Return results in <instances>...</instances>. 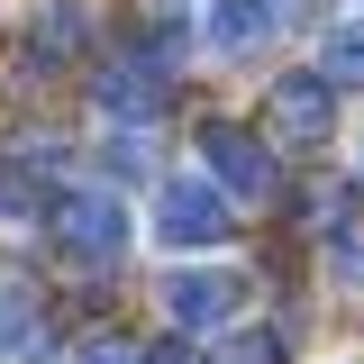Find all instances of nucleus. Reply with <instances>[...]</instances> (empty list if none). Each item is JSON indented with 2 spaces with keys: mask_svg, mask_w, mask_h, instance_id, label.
Instances as JSON below:
<instances>
[{
  "mask_svg": "<svg viewBox=\"0 0 364 364\" xmlns=\"http://www.w3.org/2000/svg\"><path fill=\"white\" fill-rule=\"evenodd\" d=\"M46 219H55V246H64L73 264H119V255H128V210H119L109 191H64Z\"/></svg>",
  "mask_w": 364,
  "mask_h": 364,
  "instance_id": "f257e3e1",
  "label": "nucleus"
},
{
  "mask_svg": "<svg viewBox=\"0 0 364 364\" xmlns=\"http://www.w3.org/2000/svg\"><path fill=\"white\" fill-rule=\"evenodd\" d=\"M200 155H210V191L273 200V155H264V136H246V128H228V119H210V128H200Z\"/></svg>",
  "mask_w": 364,
  "mask_h": 364,
  "instance_id": "f03ea898",
  "label": "nucleus"
},
{
  "mask_svg": "<svg viewBox=\"0 0 364 364\" xmlns=\"http://www.w3.org/2000/svg\"><path fill=\"white\" fill-rule=\"evenodd\" d=\"M228 200L210 191V182H164L155 191V237L164 246H228Z\"/></svg>",
  "mask_w": 364,
  "mask_h": 364,
  "instance_id": "7ed1b4c3",
  "label": "nucleus"
},
{
  "mask_svg": "<svg viewBox=\"0 0 364 364\" xmlns=\"http://www.w3.org/2000/svg\"><path fill=\"white\" fill-rule=\"evenodd\" d=\"M164 310H173V328H228L246 310V273H228V264L164 273Z\"/></svg>",
  "mask_w": 364,
  "mask_h": 364,
  "instance_id": "20e7f679",
  "label": "nucleus"
},
{
  "mask_svg": "<svg viewBox=\"0 0 364 364\" xmlns=\"http://www.w3.org/2000/svg\"><path fill=\"white\" fill-rule=\"evenodd\" d=\"M273 128L301 136V146H318V136L337 128V91L318 82V73H282V82H273Z\"/></svg>",
  "mask_w": 364,
  "mask_h": 364,
  "instance_id": "39448f33",
  "label": "nucleus"
},
{
  "mask_svg": "<svg viewBox=\"0 0 364 364\" xmlns=\"http://www.w3.org/2000/svg\"><path fill=\"white\" fill-rule=\"evenodd\" d=\"M164 73H155V64H100V82H91V100H100V109H109V119H164Z\"/></svg>",
  "mask_w": 364,
  "mask_h": 364,
  "instance_id": "423d86ee",
  "label": "nucleus"
},
{
  "mask_svg": "<svg viewBox=\"0 0 364 364\" xmlns=\"http://www.w3.org/2000/svg\"><path fill=\"white\" fill-rule=\"evenodd\" d=\"M273 37V0H210V46L219 55H255Z\"/></svg>",
  "mask_w": 364,
  "mask_h": 364,
  "instance_id": "0eeeda50",
  "label": "nucleus"
},
{
  "mask_svg": "<svg viewBox=\"0 0 364 364\" xmlns=\"http://www.w3.org/2000/svg\"><path fill=\"white\" fill-rule=\"evenodd\" d=\"M318 82H364V18H337L328 28V46H318Z\"/></svg>",
  "mask_w": 364,
  "mask_h": 364,
  "instance_id": "6e6552de",
  "label": "nucleus"
},
{
  "mask_svg": "<svg viewBox=\"0 0 364 364\" xmlns=\"http://www.w3.org/2000/svg\"><path fill=\"white\" fill-rule=\"evenodd\" d=\"M82 37H91L82 0H37V55H73Z\"/></svg>",
  "mask_w": 364,
  "mask_h": 364,
  "instance_id": "1a4fd4ad",
  "label": "nucleus"
},
{
  "mask_svg": "<svg viewBox=\"0 0 364 364\" xmlns=\"http://www.w3.org/2000/svg\"><path fill=\"white\" fill-rule=\"evenodd\" d=\"M328 273H337L346 291H364V228H337V237H328Z\"/></svg>",
  "mask_w": 364,
  "mask_h": 364,
  "instance_id": "9d476101",
  "label": "nucleus"
},
{
  "mask_svg": "<svg viewBox=\"0 0 364 364\" xmlns=\"http://www.w3.org/2000/svg\"><path fill=\"white\" fill-rule=\"evenodd\" d=\"M210 364H282V337H273V328H246V337H228Z\"/></svg>",
  "mask_w": 364,
  "mask_h": 364,
  "instance_id": "9b49d317",
  "label": "nucleus"
},
{
  "mask_svg": "<svg viewBox=\"0 0 364 364\" xmlns=\"http://www.w3.org/2000/svg\"><path fill=\"white\" fill-rule=\"evenodd\" d=\"M64 364H136V346H128V337H82Z\"/></svg>",
  "mask_w": 364,
  "mask_h": 364,
  "instance_id": "f8f14e48",
  "label": "nucleus"
},
{
  "mask_svg": "<svg viewBox=\"0 0 364 364\" xmlns=\"http://www.w3.org/2000/svg\"><path fill=\"white\" fill-rule=\"evenodd\" d=\"M136 364H210V355H200V346H191V337H164V346H155V355H136Z\"/></svg>",
  "mask_w": 364,
  "mask_h": 364,
  "instance_id": "ddd939ff",
  "label": "nucleus"
},
{
  "mask_svg": "<svg viewBox=\"0 0 364 364\" xmlns=\"http://www.w3.org/2000/svg\"><path fill=\"white\" fill-rule=\"evenodd\" d=\"M18 337H28V310H0V355H9Z\"/></svg>",
  "mask_w": 364,
  "mask_h": 364,
  "instance_id": "4468645a",
  "label": "nucleus"
}]
</instances>
